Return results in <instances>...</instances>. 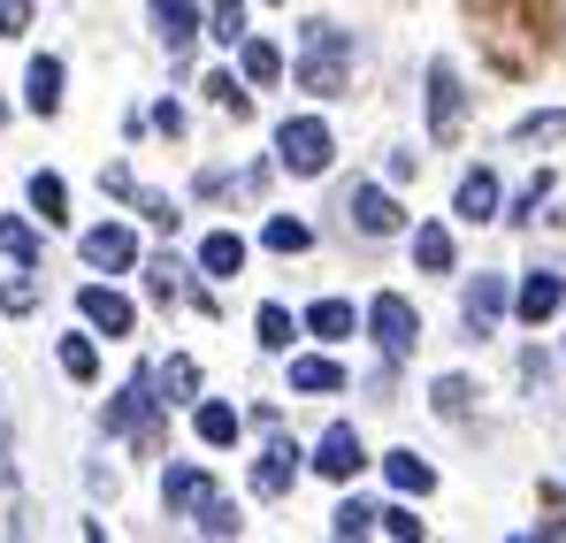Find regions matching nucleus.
Wrapping results in <instances>:
<instances>
[{"mask_svg": "<svg viewBox=\"0 0 566 543\" xmlns=\"http://www.w3.org/2000/svg\"><path fill=\"white\" fill-rule=\"evenodd\" d=\"M474 31H482V46H490V62L505 70V77H528L544 54H552V0H468Z\"/></svg>", "mask_w": 566, "mask_h": 543, "instance_id": "nucleus-1", "label": "nucleus"}, {"mask_svg": "<svg viewBox=\"0 0 566 543\" xmlns=\"http://www.w3.org/2000/svg\"><path fill=\"white\" fill-rule=\"evenodd\" d=\"M345 85H353V39L337 23H306L298 31V92L329 100V92H345Z\"/></svg>", "mask_w": 566, "mask_h": 543, "instance_id": "nucleus-2", "label": "nucleus"}, {"mask_svg": "<svg viewBox=\"0 0 566 543\" xmlns=\"http://www.w3.org/2000/svg\"><path fill=\"white\" fill-rule=\"evenodd\" d=\"M154 390H161V383H154V367H138V375L123 383V398L107 406V429H115V437H130L138 452H161V406H169V398H154Z\"/></svg>", "mask_w": 566, "mask_h": 543, "instance_id": "nucleus-3", "label": "nucleus"}, {"mask_svg": "<svg viewBox=\"0 0 566 543\" xmlns=\"http://www.w3.org/2000/svg\"><path fill=\"white\" fill-rule=\"evenodd\" d=\"M276 161L291 169V177H322V169L337 161L329 123H322V115H291V123H276Z\"/></svg>", "mask_w": 566, "mask_h": 543, "instance_id": "nucleus-4", "label": "nucleus"}, {"mask_svg": "<svg viewBox=\"0 0 566 543\" xmlns=\"http://www.w3.org/2000/svg\"><path fill=\"white\" fill-rule=\"evenodd\" d=\"M368 330H376L382 361H406V353H413V337H421V314H413V299H398V291H382L376 306H368Z\"/></svg>", "mask_w": 566, "mask_h": 543, "instance_id": "nucleus-5", "label": "nucleus"}, {"mask_svg": "<svg viewBox=\"0 0 566 543\" xmlns=\"http://www.w3.org/2000/svg\"><path fill=\"white\" fill-rule=\"evenodd\" d=\"M77 314L93 322L99 337H130V330H138V306H130L123 291H107V283H85V291H77Z\"/></svg>", "mask_w": 566, "mask_h": 543, "instance_id": "nucleus-6", "label": "nucleus"}, {"mask_svg": "<svg viewBox=\"0 0 566 543\" xmlns=\"http://www.w3.org/2000/svg\"><path fill=\"white\" fill-rule=\"evenodd\" d=\"M291 474H298V445L269 421V445H261V459H253V498H283Z\"/></svg>", "mask_w": 566, "mask_h": 543, "instance_id": "nucleus-7", "label": "nucleus"}, {"mask_svg": "<svg viewBox=\"0 0 566 543\" xmlns=\"http://www.w3.org/2000/svg\"><path fill=\"white\" fill-rule=\"evenodd\" d=\"M460 123H468V92H460V77L444 62H429V130L437 138H460Z\"/></svg>", "mask_w": 566, "mask_h": 543, "instance_id": "nucleus-8", "label": "nucleus"}, {"mask_svg": "<svg viewBox=\"0 0 566 543\" xmlns=\"http://www.w3.org/2000/svg\"><path fill=\"white\" fill-rule=\"evenodd\" d=\"M77 253H85L93 269H107V275L138 269V238H130L123 222H99V230H85V238H77Z\"/></svg>", "mask_w": 566, "mask_h": 543, "instance_id": "nucleus-9", "label": "nucleus"}, {"mask_svg": "<svg viewBox=\"0 0 566 543\" xmlns=\"http://www.w3.org/2000/svg\"><path fill=\"white\" fill-rule=\"evenodd\" d=\"M353 230H360V238H390V230H406V207H398L382 184H360V191H353Z\"/></svg>", "mask_w": 566, "mask_h": 543, "instance_id": "nucleus-10", "label": "nucleus"}, {"mask_svg": "<svg viewBox=\"0 0 566 543\" xmlns=\"http://www.w3.org/2000/svg\"><path fill=\"white\" fill-rule=\"evenodd\" d=\"M306 467H314V474H329V482H353V474H360L368 459H360V437H353V429L337 421V429H329V437L314 445V459H306Z\"/></svg>", "mask_w": 566, "mask_h": 543, "instance_id": "nucleus-11", "label": "nucleus"}, {"mask_svg": "<svg viewBox=\"0 0 566 543\" xmlns=\"http://www.w3.org/2000/svg\"><path fill=\"white\" fill-rule=\"evenodd\" d=\"M497 314H505V275H474L468 283V337H497Z\"/></svg>", "mask_w": 566, "mask_h": 543, "instance_id": "nucleus-12", "label": "nucleus"}, {"mask_svg": "<svg viewBox=\"0 0 566 543\" xmlns=\"http://www.w3.org/2000/svg\"><path fill=\"white\" fill-rule=\"evenodd\" d=\"M513 314H521V322H552V314H559V275L528 269V283L513 291Z\"/></svg>", "mask_w": 566, "mask_h": 543, "instance_id": "nucleus-13", "label": "nucleus"}, {"mask_svg": "<svg viewBox=\"0 0 566 543\" xmlns=\"http://www.w3.org/2000/svg\"><path fill=\"white\" fill-rule=\"evenodd\" d=\"M23 107H31V115H54V107H62V62H54V54H39V62L23 70Z\"/></svg>", "mask_w": 566, "mask_h": 543, "instance_id": "nucleus-14", "label": "nucleus"}, {"mask_svg": "<svg viewBox=\"0 0 566 543\" xmlns=\"http://www.w3.org/2000/svg\"><path fill=\"white\" fill-rule=\"evenodd\" d=\"M161 498H169V513H199V498H214V482H207V467L177 459V467H169V482H161Z\"/></svg>", "mask_w": 566, "mask_h": 543, "instance_id": "nucleus-15", "label": "nucleus"}, {"mask_svg": "<svg viewBox=\"0 0 566 543\" xmlns=\"http://www.w3.org/2000/svg\"><path fill=\"white\" fill-rule=\"evenodd\" d=\"M413 261H421V275H452V261H460L452 230H444V222H421V230H413Z\"/></svg>", "mask_w": 566, "mask_h": 543, "instance_id": "nucleus-16", "label": "nucleus"}, {"mask_svg": "<svg viewBox=\"0 0 566 543\" xmlns=\"http://www.w3.org/2000/svg\"><path fill=\"white\" fill-rule=\"evenodd\" d=\"M452 207H460V222H497V177H490V169H468Z\"/></svg>", "mask_w": 566, "mask_h": 543, "instance_id": "nucleus-17", "label": "nucleus"}, {"mask_svg": "<svg viewBox=\"0 0 566 543\" xmlns=\"http://www.w3.org/2000/svg\"><path fill=\"white\" fill-rule=\"evenodd\" d=\"M291 390L298 398H314V390L329 398V390H345V367L329 361V353H306V361H291Z\"/></svg>", "mask_w": 566, "mask_h": 543, "instance_id": "nucleus-18", "label": "nucleus"}, {"mask_svg": "<svg viewBox=\"0 0 566 543\" xmlns=\"http://www.w3.org/2000/svg\"><path fill=\"white\" fill-rule=\"evenodd\" d=\"M238 77H245V85H261V92H269V85L283 77V54L269 46V39H245V46H238Z\"/></svg>", "mask_w": 566, "mask_h": 543, "instance_id": "nucleus-19", "label": "nucleus"}, {"mask_svg": "<svg viewBox=\"0 0 566 543\" xmlns=\"http://www.w3.org/2000/svg\"><path fill=\"white\" fill-rule=\"evenodd\" d=\"M238 261H245V238L238 230H207L199 238V269L207 275H238Z\"/></svg>", "mask_w": 566, "mask_h": 543, "instance_id": "nucleus-20", "label": "nucleus"}, {"mask_svg": "<svg viewBox=\"0 0 566 543\" xmlns=\"http://www.w3.org/2000/svg\"><path fill=\"white\" fill-rule=\"evenodd\" d=\"M31 215H39V222H70V184L54 177V169L31 177Z\"/></svg>", "mask_w": 566, "mask_h": 543, "instance_id": "nucleus-21", "label": "nucleus"}, {"mask_svg": "<svg viewBox=\"0 0 566 543\" xmlns=\"http://www.w3.org/2000/svg\"><path fill=\"white\" fill-rule=\"evenodd\" d=\"M429 406H437V421H468V414H474V383H468V375H437Z\"/></svg>", "mask_w": 566, "mask_h": 543, "instance_id": "nucleus-22", "label": "nucleus"}, {"mask_svg": "<svg viewBox=\"0 0 566 543\" xmlns=\"http://www.w3.org/2000/svg\"><path fill=\"white\" fill-rule=\"evenodd\" d=\"M207 39H214V46H245V39H253V31H245V0H214V8H207Z\"/></svg>", "mask_w": 566, "mask_h": 543, "instance_id": "nucleus-23", "label": "nucleus"}, {"mask_svg": "<svg viewBox=\"0 0 566 543\" xmlns=\"http://www.w3.org/2000/svg\"><path fill=\"white\" fill-rule=\"evenodd\" d=\"M191 429H199L214 452H222V445H238V414H230V406H214V398H199V406H191Z\"/></svg>", "mask_w": 566, "mask_h": 543, "instance_id": "nucleus-24", "label": "nucleus"}, {"mask_svg": "<svg viewBox=\"0 0 566 543\" xmlns=\"http://www.w3.org/2000/svg\"><path fill=\"white\" fill-rule=\"evenodd\" d=\"M382 474H390V482H398L406 498H421V490L437 482V467H429L421 452H390V459H382Z\"/></svg>", "mask_w": 566, "mask_h": 543, "instance_id": "nucleus-25", "label": "nucleus"}, {"mask_svg": "<svg viewBox=\"0 0 566 543\" xmlns=\"http://www.w3.org/2000/svg\"><path fill=\"white\" fill-rule=\"evenodd\" d=\"M559 138H566V107H544V115L513 123V146H559Z\"/></svg>", "mask_w": 566, "mask_h": 543, "instance_id": "nucleus-26", "label": "nucleus"}, {"mask_svg": "<svg viewBox=\"0 0 566 543\" xmlns=\"http://www.w3.org/2000/svg\"><path fill=\"white\" fill-rule=\"evenodd\" d=\"M261 246H269V253H306L314 230H306L298 215H269V222H261Z\"/></svg>", "mask_w": 566, "mask_h": 543, "instance_id": "nucleus-27", "label": "nucleus"}, {"mask_svg": "<svg viewBox=\"0 0 566 543\" xmlns=\"http://www.w3.org/2000/svg\"><path fill=\"white\" fill-rule=\"evenodd\" d=\"M306 330H314L322 345H329V337H353V306H345V299H314V306H306Z\"/></svg>", "mask_w": 566, "mask_h": 543, "instance_id": "nucleus-28", "label": "nucleus"}, {"mask_svg": "<svg viewBox=\"0 0 566 543\" xmlns=\"http://www.w3.org/2000/svg\"><path fill=\"white\" fill-rule=\"evenodd\" d=\"M146 15H154V31H161L169 46L191 39V0H146Z\"/></svg>", "mask_w": 566, "mask_h": 543, "instance_id": "nucleus-29", "label": "nucleus"}, {"mask_svg": "<svg viewBox=\"0 0 566 543\" xmlns=\"http://www.w3.org/2000/svg\"><path fill=\"white\" fill-rule=\"evenodd\" d=\"M0 253H8L15 269H31V261H39V230L15 222V215H0Z\"/></svg>", "mask_w": 566, "mask_h": 543, "instance_id": "nucleus-30", "label": "nucleus"}, {"mask_svg": "<svg viewBox=\"0 0 566 543\" xmlns=\"http://www.w3.org/2000/svg\"><path fill=\"white\" fill-rule=\"evenodd\" d=\"M329 529H337V536H376V529H382V505H368V498H345Z\"/></svg>", "mask_w": 566, "mask_h": 543, "instance_id": "nucleus-31", "label": "nucleus"}, {"mask_svg": "<svg viewBox=\"0 0 566 543\" xmlns=\"http://www.w3.org/2000/svg\"><path fill=\"white\" fill-rule=\"evenodd\" d=\"M161 398H169V406H199V367L169 361V367H161Z\"/></svg>", "mask_w": 566, "mask_h": 543, "instance_id": "nucleus-32", "label": "nucleus"}, {"mask_svg": "<svg viewBox=\"0 0 566 543\" xmlns=\"http://www.w3.org/2000/svg\"><path fill=\"white\" fill-rule=\"evenodd\" d=\"M199 536H238L245 521H238V505H222V498H199V521H191Z\"/></svg>", "mask_w": 566, "mask_h": 543, "instance_id": "nucleus-33", "label": "nucleus"}, {"mask_svg": "<svg viewBox=\"0 0 566 543\" xmlns=\"http://www.w3.org/2000/svg\"><path fill=\"white\" fill-rule=\"evenodd\" d=\"M146 291H154L161 306H169V299H185V269H177L169 253H161V261H146Z\"/></svg>", "mask_w": 566, "mask_h": 543, "instance_id": "nucleus-34", "label": "nucleus"}, {"mask_svg": "<svg viewBox=\"0 0 566 543\" xmlns=\"http://www.w3.org/2000/svg\"><path fill=\"white\" fill-rule=\"evenodd\" d=\"M253 337H261V353H283V345H291V314H283V306H261V314H253Z\"/></svg>", "mask_w": 566, "mask_h": 543, "instance_id": "nucleus-35", "label": "nucleus"}, {"mask_svg": "<svg viewBox=\"0 0 566 543\" xmlns=\"http://www.w3.org/2000/svg\"><path fill=\"white\" fill-rule=\"evenodd\" d=\"M62 375H77V383H93V375H99L93 337H62Z\"/></svg>", "mask_w": 566, "mask_h": 543, "instance_id": "nucleus-36", "label": "nucleus"}, {"mask_svg": "<svg viewBox=\"0 0 566 543\" xmlns=\"http://www.w3.org/2000/svg\"><path fill=\"white\" fill-rule=\"evenodd\" d=\"M138 215H146V222H154V230H177V222H185V215H177V199H169V191H138Z\"/></svg>", "mask_w": 566, "mask_h": 543, "instance_id": "nucleus-37", "label": "nucleus"}, {"mask_svg": "<svg viewBox=\"0 0 566 543\" xmlns=\"http://www.w3.org/2000/svg\"><path fill=\"white\" fill-rule=\"evenodd\" d=\"M31 306H39V283L31 275H8L0 283V314H31Z\"/></svg>", "mask_w": 566, "mask_h": 543, "instance_id": "nucleus-38", "label": "nucleus"}, {"mask_svg": "<svg viewBox=\"0 0 566 543\" xmlns=\"http://www.w3.org/2000/svg\"><path fill=\"white\" fill-rule=\"evenodd\" d=\"M382 529H390V536H398V543H421V536H429L413 505H382Z\"/></svg>", "mask_w": 566, "mask_h": 543, "instance_id": "nucleus-39", "label": "nucleus"}, {"mask_svg": "<svg viewBox=\"0 0 566 543\" xmlns=\"http://www.w3.org/2000/svg\"><path fill=\"white\" fill-rule=\"evenodd\" d=\"M31 23V0H0V39H15Z\"/></svg>", "mask_w": 566, "mask_h": 543, "instance_id": "nucleus-40", "label": "nucleus"}, {"mask_svg": "<svg viewBox=\"0 0 566 543\" xmlns=\"http://www.w3.org/2000/svg\"><path fill=\"white\" fill-rule=\"evenodd\" d=\"M544 191H552V177H528V191L513 199V222H528V207H544Z\"/></svg>", "mask_w": 566, "mask_h": 543, "instance_id": "nucleus-41", "label": "nucleus"}, {"mask_svg": "<svg viewBox=\"0 0 566 543\" xmlns=\"http://www.w3.org/2000/svg\"><path fill=\"white\" fill-rule=\"evenodd\" d=\"M207 92H214V100H222V107H230V115H238V107H245V92H238V77H207Z\"/></svg>", "mask_w": 566, "mask_h": 543, "instance_id": "nucleus-42", "label": "nucleus"}, {"mask_svg": "<svg viewBox=\"0 0 566 543\" xmlns=\"http://www.w3.org/2000/svg\"><path fill=\"white\" fill-rule=\"evenodd\" d=\"M15 482V459H8V429H0V490Z\"/></svg>", "mask_w": 566, "mask_h": 543, "instance_id": "nucleus-43", "label": "nucleus"}, {"mask_svg": "<svg viewBox=\"0 0 566 543\" xmlns=\"http://www.w3.org/2000/svg\"><path fill=\"white\" fill-rule=\"evenodd\" d=\"M0 115H8V100H0Z\"/></svg>", "mask_w": 566, "mask_h": 543, "instance_id": "nucleus-44", "label": "nucleus"}, {"mask_svg": "<svg viewBox=\"0 0 566 543\" xmlns=\"http://www.w3.org/2000/svg\"><path fill=\"white\" fill-rule=\"evenodd\" d=\"M269 8H276V0H269Z\"/></svg>", "mask_w": 566, "mask_h": 543, "instance_id": "nucleus-45", "label": "nucleus"}]
</instances>
